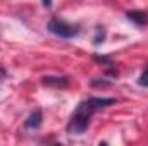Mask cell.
I'll return each mask as SVG.
<instances>
[{
    "label": "cell",
    "instance_id": "1",
    "mask_svg": "<svg viewBox=\"0 0 148 146\" xmlns=\"http://www.w3.org/2000/svg\"><path fill=\"white\" fill-rule=\"evenodd\" d=\"M115 103V98H103V96H91L86 98L83 102H79V105L76 107V110L73 112L66 131L67 134H83L86 132V129L91 124V117L98 112V110L110 107Z\"/></svg>",
    "mask_w": 148,
    "mask_h": 146
},
{
    "label": "cell",
    "instance_id": "2",
    "mask_svg": "<svg viewBox=\"0 0 148 146\" xmlns=\"http://www.w3.org/2000/svg\"><path fill=\"white\" fill-rule=\"evenodd\" d=\"M47 29L50 33H53L55 36L60 38H74L81 33V26L79 24H69L67 21H62V19H57V17H52L47 24Z\"/></svg>",
    "mask_w": 148,
    "mask_h": 146
},
{
    "label": "cell",
    "instance_id": "3",
    "mask_svg": "<svg viewBox=\"0 0 148 146\" xmlns=\"http://www.w3.org/2000/svg\"><path fill=\"white\" fill-rule=\"evenodd\" d=\"M41 84L48 86V88H55V89H62L69 84V79L66 76H45L41 77Z\"/></svg>",
    "mask_w": 148,
    "mask_h": 146
},
{
    "label": "cell",
    "instance_id": "4",
    "mask_svg": "<svg viewBox=\"0 0 148 146\" xmlns=\"http://www.w3.org/2000/svg\"><path fill=\"white\" fill-rule=\"evenodd\" d=\"M41 122H43V113H41V110L36 108V110H33L29 115H28V119L24 120V129H38L40 126H41Z\"/></svg>",
    "mask_w": 148,
    "mask_h": 146
},
{
    "label": "cell",
    "instance_id": "5",
    "mask_svg": "<svg viewBox=\"0 0 148 146\" xmlns=\"http://www.w3.org/2000/svg\"><path fill=\"white\" fill-rule=\"evenodd\" d=\"M126 17L131 23H134L136 26H147V23H148V14L145 10H127Z\"/></svg>",
    "mask_w": 148,
    "mask_h": 146
},
{
    "label": "cell",
    "instance_id": "6",
    "mask_svg": "<svg viewBox=\"0 0 148 146\" xmlns=\"http://www.w3.org/2000/svg\"><path fill=\"white\" fill-rule=\"evenodd\" d=\"M105 41V28L103 26H97L95 28V38H93V45H100Z\"/></svg>",
    "mask_w": 148,
    "mask_h": 146
},
{
    "label": "cell",
    "instance_id": "7",
    "mask_svg": "<svg viewBox=\"0 0 148 146\" xmlns=\"http://www.w3.org/2000/svg\"><path fill=\"white\" fill-rule=\"evenodd\" d=\"M138 84H140V86H143V88H148V65L145 67V71H143L141 76H140Z\"/></svg>",
    "mask_w": 148,
    "mask_h": 146
},
{
    "label": "cell",
    "instance_id": "8",
    "mask_svg": "<svg viewBox=\"0 0 148 146\" xmlns=\"http://www.w3.org/2000/svg\"><path fill=\"white\" fill-rule=\"evenodd\" d=\"M112 83L110 81H107V79H103V77H102V79H93V81H91V86H110Z\"/></svg>",
    "mask_w": 148,
    "mask_h": 146
},
{
    "label": "cell",
    "instance_id": "9",
    "mask_svg": "<svg viewBox=\"0 0 148 146\" xmlns=\"http://www.w3.org/2000/svg\"><path fill=\"white\" fill-rule=\"evenodd\" d=\"M41 2H43V5H47V7L52 5V0H41Z\"/></svg>",
    "mask_w": 148,
    "mask_h": 146
},
{
    "label": "cell",
    "instance_id": "10",
    "mask_svg": "<svg viewBox=\"0 0 148 146\" xmlns=\"http://www.w3.org/2000/svg\"><path fill=\"white\" fill-rule=\"evenodd\" d=\"M5 76H7V72H5V71H3V69H0V79H3V77H5Z\"/></svg>",
    "mask_w": 148,
    "mask_h": 146
}]
</instances>
